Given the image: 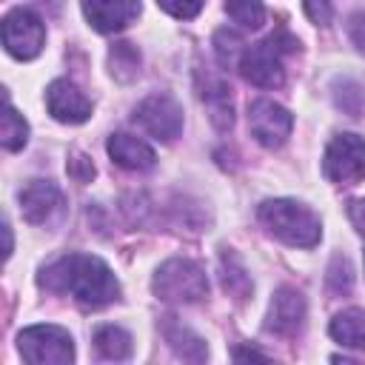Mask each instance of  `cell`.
I'll return each instance as SVG.
<instances>
[{"instance_id":"1","label":"cell","mask_w":365,"mask_h":365,"mask_svg":"<svg viewBox=\"0 0 365 365\" xmlns=\"http://www.w3.org/2000/svg\"><path fill=\"white\" fill-rule=\"evenodd\" d=\"M40 288L54 294H71L83 308H106L120 299V282L114 271L91 254H63L51 259L40 277Z\"/></svg>"},{"instance_id":"2","label":"cell","mask_w":365,"mask_h":365,"mask_svg":"<svg viewBox=\"0 0 365 365\" xmlns=\"http://www.w3.org/2000/svg\"><path fill=\"white\" fill-rule=\"evenodd\" d=\"M257 220L274 240H279L291 248H314L322 234L319 217L305 202L285 200V197L259 202Z\"/></svg>"},{"instance_id":"3","label":"cell","mask_w":365,"mask_h":365,"mask_svg":"<svg viewBox=\"0 0 365 365\" xmlns=\"http://www.w3.org/2000/svg\"><path fill=\"white\" fill-rule=\"evenodd\" d=\"M299 51L297 37H291L285 29H277L274 34H268L265 40L248 46L237 63L240 74L259 86V88H279L285 83V68H282V57Z\"/></svg>"},{"instance_id":"4","label":"cell","mask_w":365,"mask_h":365,"mask_svg":"<svg viewBox=\"0 0 365 365\" xmlns=\"http://www.w3.org/2000/svg\"><path fill=\"white\" fill-rule=\"evenodd\" d=\"M151 291L165 302H200L202 297H208V277L200 262L174 257L157 268Z\"/></svg>"},{"instance_id":"5","label":"cell","mask_w":365,"mask_h":365,"mask_svg":"<svg viewBox=\"0 0 365 365\" xmlns=\"http://www.w3.org/2000/svg\"><path fill=\"white\" fill-rule=\"evenodd\" d=\"M17 348L31 365H71L74 339L60 325H29L17 336Z\"/></svg>"},{"instance_id":"6","label":"cell","mask_w":365,"mask_h":365,"mask_svg":"<svg viewBox=\"0 0 365 365\" xmlns=\"http://www.w3.org/2000/svg\"><path fill=\"white\" fill-rule=\"evenodd\" d=\"M322 171L336 185H354L365 180V140L356 134H336L325 148Z\"/></svg>"},{"instance_id":"7","label":"cell","mask_w":365,"mask_h":365,"mask_svg":"<svg viewBox=\"0 0 365 365\" xmlns=\"http://www.w3.org/2000/svg\"><path fill=\"white\" fill-rule=\"evenodd\" d=\"M46 26L29 9H14L3 17V46L17 60H31L43 51Z\"/></svg>"},{"instance_id":"8","label":"cell","mask_w":365,"mask_h":365,"mask_svg":"<svg viewBox=\"0 0 365 365\" xmlns=\"http://www.w3.org/2000/svg\"><path fill=\"white\" fill-rule=\"evenodd\" d=\"M134 123L154 140L171 143L182 131V108L171 94H151L134 108Z\"/></svg>"},{"instance_id":"9","label":"cell","mask_w":365,"mask_h":365,"mask_svg":"<svg viewBox=\"0 0 365 365\" xmlns=\"http://www.w3.org/2000/svg\"><path fill=\"white\" fill-rule=\"evenodd\" d=\"M20 214L31 225H57L66 214L63 191L51 180H31L20 191Z\"/></svg>"},{"instance_id":"10","label":"cell","mask_w":365,"mask_h":365,"mask_svg":"<svg viewBox=\"0 0 365 365\" xmlns=\"http://www.w3.org/2000/svg\"><path fill=\"white\" fill-rule=\"evenodd\" d=\"M248 128L254 140L265 148H279L294 128V117L274 100H254L248 106Z\"/></svg>"},{"instance_id":"11","label":"cell","mask_w":365,"mask_h":365,"mask_svg":"<svg viewBox=\"0 0 365 365\" xmlns=\"http://www.w3.org/2000/svg\"><path fill=\"white\" fill-rule=\"evenodd\" d=\"M305 297L297 288H279L271 297L268 317H265V331L277 336H297L305 328Z\"/></svg>"},{"instance_id":"12","label":"cell","mask_w":365,"mask_h":365,"mask_svg":"<svg viewBox=\"0 0 365 365\" xmlns=\"http://www.w3.org/2000/svg\"><path fill=\"white\" fill-rule=\"evenodd\" d=\"M140 0H83V14L100 34H114L140 17Z\"/></svg>"},{"instance_id":"13","label":"cell","mask_w":365,"mask_h":365,"mask_svg":"<svg viewBox=\"0 0 365 365\" xmlns=\"http://www.w3.org/2000/svg\"><path fill=\"white\" fill-rule=\"evenodd\" d=\"M46 106H48V114L57 120V123H68V125H77V123H86L91 117V103L88 97L68 80H54L48 88H46Z\"/></svg>"},{"instance_id":"14","label":"cell","mask_w":365,"mask_h":365,"mask_svg":"<svg viewBox=\"0 0 365 365\" xmlns=\"http://www.w3.org/2000/svg\"><path fill=\"white\" fill-rule=\"evenodd\" d=\"M197 94L202 100V106L208 108L211 123L220 131H228L234 125V103H231V88L222 77L211 74V71H197Z\"/></svg>"},{"instance_id":"15","label":"cell","mask_w":365,"mask_h":365,"mask_svg":"<svg viewBox=\"0 0 365 365\" xmlns=\"http://www.w3.org/2000/svg\"><path fill=\"white\" fill-rule=\"evenodd\" d=\"M106 148H108V157L125 171H148L157 163L154 148L134 134H111Z\"/></svg>"},{"instance_id":"16","label":"cell","mask_w":365,"mask_h":365,"mask_svg":"<svg viewBox=\"0 0 365 365\" xmlns=\"http://www.w3.org/2000/svg\"><path fill=\"white\" fill-rule=\"evenodd\" d=\"M163 336L171 345V351L188 362H202L208 356V348L202 342V336H197L191 328H185L182 322H177V317H165L163 319Z\"/></svg>"},{"instance_id":"17","label":"cell","mask_w":365,"mask_h":365,"mask_svg":"<svg viewBox=\"0 0 365 365\" xmlns=\"http://www.w3.org/2000/svg\"><path fill=\"white\" fill-rule=\"evenodd\" d=\"M328 331H331V336H334L339 345L365 351V311H362V308L339 311V314L331 319Z\"/></svg>"},{"instance_id":"18","label":"cell","mask_w":365,"mask_h":365,"mask_svg":"<svg viewBox=\"0 0 365 365\" xmlns=\"http://www.w3.org/2000/svg\"><path fill=\"white\" fill-rule=\"evenodd\" d=\"M220 279H222L225 294H231L237 302L251 297V277H248L245 265L240 262V257L231 248L220 254Z\"/></svg>"},{"instance_id":"19","label":"cell","mask_w":365,"mask_h":365,"mask_svg":"<svg viewBox=\"0 0 365 365\" xmlns=\"http://www.w3.org/2000/svg\"><path fill=\"white\" fill-rule=\"evenodd\" d=\"M94 348H97V354L103 359H114L117 362V359H128L131 356L134 342H131V334L125 328H120V325H100L94 331Z\"/></svg>"},{"instance_id":"20","label":"cell","mask_w":365,"mask_h":365,"mask_svg":"<svg viewBox=\"0 0 365 365\" xmlns=\"http://www.w3.org/2000/svg\"><path fill=\"white\" fill-rule=\"evenodd\" d=\"M0 143L6 151H20L29 143V123L23 120V114H17V108L9 103V97H6L3 123H0Z\"/></svg>"},{"instance_id":"21","label":"cell","mask_w":365,"mask_h":365,"mask_svg":"<svg viewBox=\"0 0 365 365\" xmlns=\"http://www.w3.org/2000/svg\"><path fill=\"white\" fill-rule=\"evenodd\" d=\"M108 71L120 83H131L140 74V51L131 43H114L108 51Z\"/></svg>"},{"instance_id":"22","label":"cell","mask_w":365,"mask_h":365,"mask_svg":"<svg viewBox=\"0 0 365 365\" xmlns=\"http://www.w3.org/2000/svg\"><path fill=\"white\" fill-rule=\"evenodd\" d=\"M225 11L242 29H259L265 23L262 0H225Z\"/></svg>"},{"instance_id":"23","label":"cell","mask_w":365,"mask_h":365,"mask_svg":"<svg viewBox=\"0 0 365 365\" xmlns=\"http://www.w3.org/2000/svg\"><path fill=\"white\" fill-rule=\"evenodd\" d=\"M334 88H336V91H334L336 106H339L342 111H348L351 117H359L362 108H365V88H362L359 83H354V80H342V83H336Z\"/></svg>"},{"instance_id":"24","label":"cell","mask_w":365,"mask_h":365,"mask_svg":"<svg viewBox=\"0 0 365 365\" xmlns=\"http://www.w3.org/2000/svg\"><path fill=\"white\" fill-rule=\"evenodd\" d=\"M245 43L240 40V34L237 31H228V29H222V31H217V37H214V51H217V60L222 63V66H234V63H240V57H242V48Z\"/></svg>"},{"instance_id":"25","label":"cell","mask_w":365,"mask_h":365,"mask_svg":"<svg viewBox=\"0 0 365 365\" xmlns=\"http://www.w3.org/2000/svg\"><path fill=\"white\" fill-rule=\"evenodd\" d=\"M351 288H354V268L342 254H336L328 265V291L331 294H348Z\"/></svg>"},{"instance_id":"26","label":"cell","mask_w":365,"mask_h":365,"mask_svg":"<svg viewBox=\"0 0 365 365\" xmlns=\"http://www.w3.org/2000/svg\"><path fill=\"white\" fill-rule=\"evenodd\" d=\"M157 3H160V9L168 11L171 17H177V20H191V17L200 14V9H202L205 0H157Z\"/></svg>"},{"instance_id":"27","label":"cell","mask_w":365,"mask_h":365,"mask_svg":"<svg viewBox=\"0 0 365 365\" xmlns=\"http://www.w3.org/2000/svg\"><path fill=\"white\" fill-rule=\"evenodd\" d=\"M66 168H68V177L74 182H91V177H94V163L86 154H71Z\"/></svg>"},{"instance_id":"28","label":"cell","mask_w":365,"mask_h":365,"mask_svg":"<svg viewBox=\"0 0 365 365\" xmlns=\"http://www.w3.org/2000/svg\"><path fill=\"white\" fill-rule=\"evenodd\" d=\"M305 11L317 26L331 23V0H305Z\"/></svg>"},{"instance_id":"29","label":"cell","mask_w":365,"mask_h":365,"mask_svg":"<svg viewBox=\"0 0 365 365\" xmlns=\"http://www.w3.org/2000/svg\"><path fill=\"white\" fill-rule=\"evenodd\" d=\"M348 37H351V43L365 54V14H362V11L351 14V20H348Z\"/></svg>"},{"instance_id":"30","label":"cell","mask_w":365,"mask_h":365,"mask_svg":"<svg viewBox=\"0 0 365 365\" xmlns=\"http://www.w3.org/2000/svg\"><path fill=\"white\" fill-rule=\"evenodd\" d=\"M348 217H351V222L356 225V231L365 234V200H354V202L348 205Z\"/></svg>"},{"instance_id":"31","label":"cell","mask_w":365,"mask_h":365,"mask_svg":"<svg viewBox=\"0 0 365 365\" xmlns=\"http://www.w3.org/2000/svg\"><path fill=\"white\" fill-rule=\"evenodd\" d=\"M234 359L240 362V359H268V354H262V351H257V348H237L234 351Z\"/></svg>"},{"instance_id":"32","label":"cell","mask_w":365,"mask_h":365,"mask_svg":"<svg viewBox=\"0 0 365 365\" xmlns=\"http://www.w3.org/2000/svg\"><path fill=\"white\" fill-rule=\"evenodd\" d=\"M3 234H6V257H11V228H9V222H3Z\"/></svg>"}]
</instances>
